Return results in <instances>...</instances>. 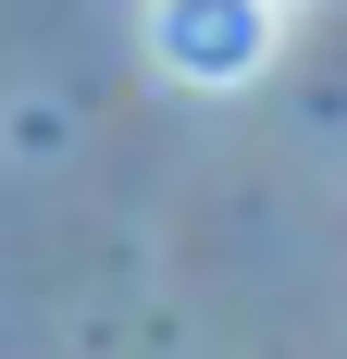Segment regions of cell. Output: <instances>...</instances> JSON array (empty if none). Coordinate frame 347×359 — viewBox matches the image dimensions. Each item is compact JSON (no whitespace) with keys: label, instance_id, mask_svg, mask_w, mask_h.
<instances>
[{"label":"cell","instance_id":"1","mask_svg":"<svg viewBox=\"0 0 347 359\" xmlns=\"http://www.w3.org/2000/svg\"><path fill=\"white\" fill-rule=\"evenodd\" d=\"M285 37V0H149V62L174 87H248Z\"/></svg>","mask_w":347,"mask_h":359}]
</instances>
